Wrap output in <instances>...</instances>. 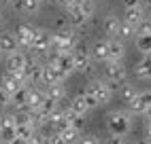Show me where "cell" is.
Wrapping results in <instances>:
<instances>
[{"instance_id":"obj_47","label":"cell","mask_w":151,"mask_h":144,"mask_svg":"<svg viewBox=\"0 0 151 144\" xmlns=\"http://www.w3.org/2000/svg\"><path fill=\"white\" fill-rule=\"evenodd\" d=\"M0 144H6V142H2V140H0Z\"/></svg>"},{"instance_id":"obj_38","label":"cell","mask_w":151,"mask_h":144,"mask_svg":"<svg viewBox=\"0 0 151 144\" xmlns=\"http://www.w3.org/2000/svg\"><path fill=\"white\" fill-rule=\"evenodd\" d=\"M81 144H100V140L96 136H83L81 138Z\"/></svg>"},{"instance_id":"obj_41","label":"cell","mask_w":151,"mask_h":144,"mask_svg":"<svg viewBox=\"0 0 151 144\" xmlns=\"http://www.w3.org/2000/svg\"><path fill=\"white\" fill-rule=\"evenodd\" d=\"M11 144H30V140H24V138H19V136H17Z\"/></svg>"},{"instance_id":"obj_25","label":"cell","mask_w":151,"mask_h":144,"mask_svg":"<svg viewBox=\"0 0 151 144\" xmlns=\"http://www.w3.org/2000/svg\"><path fill=\"white\" fill-rule=\"evenodd\" d=\"M134 45H136V49H138L143 55H149V53H151V34L134 36Z\"/></svg>"},{"instance_id":"obj_15","label":"cell","mask_w":151,"mask_h":144,"mask_svg":"<svg viewBox=\"0 0 151 144\" xmlns=\"http://www.w3.org/2000/svg\"><path fill=\"white\" fill-rule=\"evenodd\" d=\"M122 21L130 24L132 28H138L140 24L145 21V9L143 6H138V9H126V15H124Z\"/></svg>"},{"instance_id":"obj_2","label":"cell","mask_w":151,"mask_h":144,"mask_svg":"<svg viewBox=\"0 0 151 144\" xmlns=\"http://www.w3.org/2000/svg\"><path fill=\"white\" fill-rule=\"evenodd\" d=\"M102 74H104V81H106V85L111 89H119V85L126 83L128 70H126V66L122 61H106Z\"/></svg>"},{"instance_id":"obj_16","label":"cell","mask_w":151,"mask_h":144,"mask_svg":"<svg viewBox=\"0 0 151 144\" xmlns=\"http://www.w3.org/2000/svg\"><path fill=\"white\" fill-rule=\"evenodd\" d=\"M13 9L17 11H22L26 15H34L38 13V9H41V0H13Z\"/></svg>"},{"instance_id":"obj_9","label":"cell","mask_w":151,"mask_h":144,"mask_svg":"<svg viewBox=\"0 0 151 144\" xmlns=\"http://www.w3.org/2000/svg\"><path fill=\"white\" fill-rule=\"evenodd\" d=\"M28 59L30 57L26 53H22V51H17L13 55H6V72L9 74H22L26 64H28Z\"/></svg>"},{"instance_id":"obj_1","label":"cell","mask_w":151,"mask_h":144,"mask_svg":"<svg viewBox=\"0 0 151 144\" xmlns=\"http://www.w3.org/2000/svg\"><path fill=\"white\" fill-rule=\"evenodd\" d=\"M106 127L113 136H126L132 127V112L130 110H113L106 115Z\"/></svg>"},{"instance_id":"obj_39","label":"cell","mask_w":151,"mask_h":144,"mask_svg":"<svg viewBox=\"0 0 151 144\" xmlns=\"http://www.w3.org/2000/svg\"><path fill=\"white\" fill-rule=\"evenodd\" d=\"M55 2H58L60 6H64V9H70V6L77 2V0H55Z\"/></svg>"},{"instance_id":"obj_23","label":"cell","mask_w":151,"mask_h":144,"mask_svg":"<svg viewBox=\"0 0 151 144\" xmlns=\"http://www.w3.org/2000/svg\"><path fill=\"white\" fill-rule=\"evenodd\" d=\"M70 108H73L77 115H83L85 117V112L89 110V106H87V100H85V93H79V96H75L73 98V102H70Z\"/></svg>"},{"instance_id":"obj_37","label":"cell","mask_w":151,"mask_h":144,"mask_svg":"<svg viewBox=\"0 0 151 144\" xmlns=\"http://www.w3.org/2000/svg\"><path fill=\"white\" fill-rule=\"evenodd\" d=\"M124 4H126V9H138V6H143V0H124Z\"/></svg>"},{"instance_id":"obj_13","label":"cell","mask_w":151,"mask_h":144,"mask_svg":"<svg viewBox=\"0 0 151 144\" xmlns=\"http://www.w3.org/2000/svg\"><path fill=\"white\" fill-rule=\"evenodd\" d=\"M0 51H2V55L17 53V51H19V43H17L15 34H11V32H2V34H0Z\"/></svg>"},{"instance_id":"obj_6","label":"cell","mask_w":151,"mask_h":144,"mask_svg":"<svg viewBox=\"0 0 151 144\" xmlns=\"http://www.w3.org/2000/svg\"><path fill=\"white\" fill-rule=\"evenodd\" d=\"M49 49H51V34L43 28H36V34H34L30 51L32 53H49Z\"/></svg>"},{"instance_id":"obj_28","label":"cell","mask_w":151,"mask_h":144,"mask_svg":"<svg viewBox=\"0 0 151 144\" xmlns=\"http://www.w3.org/2000/svg\"><path fill=\"white\" fill-rule=\"evenodd\" d=\"M60 136L66 140V144H73V142H79V140H81V131L75 129V127H66L64 131H60Z\"/></svg>"},{"instance_id":"obj_7","label":"cell","mask_w":151,"mask_h":144,"mask_svg":"<svg viewBox=\"0 0 151 144\" xmlns=\"http://www.w3.org/2000/svg\"><path fill=\"white\" fill-rule=\"evenodd\" d=\"M22 87H26V81H24V74H6L0 78V89L6 91L9 96H13L15 91H19Z\"/></svg>"},{"instance_id":"obj_14","label":"cell","mask_w":151,"mask_h":144,"mask_svg":"<svg viewBox=\"0 0 151 144\" xmlns=\"http://www.w3.org/2000/svg\"><path fill=\"white\" fill-rule=\"evenodd\" d=\"M109 43V61H122L126 55V47L119 38H106Z\"/></svg>"},{"instance_id":"obj_43","label":"cell","mask_w":151,"mask_h":144,"mask_svg":"<svg viewBox=\"0 0 151 144\" xmlns=\"http://www.w3.org/2000/svg\"><path fill=\"white\" fill-rule=\"evenodd\" d=\"M0 4H13V0H0Z\"/></svg>"},{"instance_id":"obj_24","label":"cell","mask_w":151,"mask_h":144,"mask_svg":"<svg viewBox=\"0 0 151 144\" xmlns=\"http://www.w3.org/2000/svg\"><path fill=\"white\" fill-rule=\"evenodd\" d=\"M87 19H89V17H85V15H83V13H81V11H79V9L75 6V4H73V6L68 9V21L73 24L75 28H79V26H83V24L87 21Z\"/></svg>"},{"instance_id":"obj_31","label":"cell","mask_w":151,"mask_h":144,"mask_svg":"<svg viewBox=\"0 0 151 144\" xmlns=\"http://www.w3.org/2000/svg\"><path fill=\"white\" fill-rule=\"evenodd\" d=\"M49 136L51 133H45V131H36L32 138H30V144H49Z\"/></svg>"},{"instance_id":"obj_11","label":"cell","mask_w":151,"mask_h":144,"mask_svg":"<svg viewBox=\"0 0 151 144\" xmlns=\"http://www.w3.org/2000/svg\"><path fill=\"white\" fill-rule=\"evenodd\" d=\"M66 76L55 68V64H51V61H47V64H43V85H62V81Z\"/></svg>"},{"instance_id":"obj_32","label":"cell","mask_w":151,"mask_h":144,"mask_svg":"<svg viewBox=\"0 0 151 144\" xmlns=\"http://www.w3.org/2000/svg\"><path fill=\"white\" fill-rule=\"evenodd\" d=\"M9 106H11V96H9L6 91L0 89V112H4Z\"/></svg>"},{"instance_id":"obj_40","label":"cell","mask_w":151,"mask_h":144,"mask_svg":"<svg viewBox=\"0 0 151 144\" xmlns=\"http://www.w3.org/2000/svg\"><path fill=\"white\" fill-rule=\"evenodd\" d=\"M145 138H147V144H151V121H147V133H145Z\"/></svg>"},{"instance_id":"obj_33","label":"cell","mask_w":151,"mask_h":144,"mask_svg":"<svg viewBox=\"0 0 151 144\" xmlns=\"http://www.w3.org/2000/svg\"><path fill=\"white\" fill-rule=\"evenodd\" d=\"M145 34H151V19H145V21L136 28V36H145Z\"/></svg>"},{"instance_id":"obj_45","label":"cell","mask_w":151,"mask_h":144,"mask_svg":"<svg viewBox=\"0 0 151 144\" xmlns=\"http://www.w3.org/2000/svg\"><path fill=\"white\" fill-rule=\"evenodd\" d=\"M0 24H2V9H0Z\"/></svg>"},{"instance_id":"obj_18","label":"cell","mask_w":151,"mask_h":144,"mask_svg":"<svg viewBox=\"0 0 151 144\" xmlns=\"http://www.w3.org/2000/svg\"><path fill=\"white\" fill-rule=\"evenodd\" d=\"M134 76L136 78H151V53L143 55V59L134 66Z\"/></svg>"},{"instance_id":"obj_35","label":"cell","mask_w":151,"mask_h":144,"mask_svg":"<svg viewBox=\"0 0 151 144\" xmlns=\"http://www.w3.org/2000/svg\"><path fill=\"white\" fill-rule=\"evenodd\" d=\"M49 144H66V140H64L62 136H60L58 131H53L51 136H49Z\"/></svg>"},{"instance_id":"obj_4","label":"cell","mask_w":151,"mask_h":144,"mask_svg":"<svg viewBox=\"0 0 151 144\" xmlns=\"http://www.w3.org/2000/svg\"><path fill=\"white\" fill-rule=\"evenodd\" d=\"M87 96H92L98 100V104H109L111 98H113V89L106 85V81H92L85 89Z\"/></svg>"},{"instance_id":"obj_8","label":"cell","mask_w":151,"mask_h":144,"mask_svg":"<svg viewBox=\"0 0 151 144\" xmlns=\"http://www.w3.org/2000/svg\"><path fill=\"white\" fill-rule=\"evenodd\" d=\"M132 115H145V112L151 108V89L138 91V96L134 98V102L128 106Z\"/></svg>"},{"instance_id":"obj_27","label":"cell","mask_w":151,"mask_h":144,"mask_svg":"<svg viewBox=\"0 0 151 144\" xmlns=\"http://www.w3.org/2000/svg\"><path fill=\"white\" fill-rule=\"evenodd\" d=\"M75 6H77V9H79V11H81L85 17H92V15H94V11H96V2H94V0H77Z\"/></svg>"},{"instance_id":"obj_30","label":"cell","mask_w":151,"mask_h":144,"mask_svg":"<svg viewBox=\"0 0 151 144\" xmlns=\"http://www.w3.org/2000/svg\"><path fill=\"white\" fill-rule=\"evenodd\" d=\"M58 108H60V104H58V102L49 100V98H45V100H43V104H41V108H38V110H41L45 117H49V115H53V112H55Z\"/></svg>"},{"instance_id":"obj_22","label":"cell","mask_w":151,"mask_h":144,"mask_svg":"<svg viewBox=\"0 0 151 144\" xmlns=\"http://www.w3.org/2000/svg\"><path fill=\"white\" fill-rule=\"evenodd\" d=\"M45 100V91L43 89H36V87H30V96H28V106L30 110H38Z\"/></svg>"},{"instance_id":"obj_36","label":"cell","mask_w":151,"mask_h":144,"mask_svg":"<svg viewBox=\"0 0 151 144\" xmlns=\"http://www.w3.org/2000/svg\"><path fill=\"white\" fill-rule=\"evenodd\" d=\"M106 144H126V140H124V136H113V133H111Z\"/></svg>"},{"instance_id":"obj_34","label":"cell","mask_w":151,"mask_h":144,"mask_svg":"<svg viewBox=\"0 0 151 144\" xmlns=\"http://www.w3.org/2000/svg\"><path fill=\"white\" fill-rule=\"evenodd\" d=\"M83 123H85V117H83V115H75V119L70 121V127H75V129H79V131H81Z\"/></svg>"},{"instance_id":"obj_21","label":"cell","mask_w":151,"mask_h":144,"mask_svg":"<svg viewBox=\"0 0 151 144\" xmlns=\"http://www.w3.org/2000/svg\"><path fill=\"white\" fill-rule=\"evenodd\" d=\"M92 57L104 61V64L109 61V43H106V40H98V43H94V47H92Z\"/></svg>"},{"instance_id":"obj_3","label":"cell","mask_w":151,"mask_h":144,"mask_svg":"<svg viewBox=\"0 0 151 144\" xmlns=\"http://www.w3.org/2000/svg\"><path fill=\"white\" fill-rule=\"evenodd\" d=\"M49 61L55 64V68L62 72L64 76L73 74V72L77 70L75 68V53H73V51H64V53H49Z\"/></svg>"},{"instance_id":"obj_5","label":"cell","mask_w":151,"mask_h":144,"mask_svg":"<svg viewBox=\"0 0 151 144\" xmlns=\"http://www.w3.org/2000/svg\"><path fill=\"white\" fill-rule=\"evenodd\" d=\"M17 138V123H15V115H4L0 117V140L11 144Z\"/></svg>"},{"instance_id":"obj_17","label":"cell","mask_w":151,"mask_h":144,"mask_svg":"<svg viewBox=\"0 0 151 144\" xmlns=\"http://www.w3.org/2000/svg\"><path fill=\"white\" fill-rule=\"evenodd\" d=\"M117 96H119V100L124 102V104H132L134 102V98L138 96V89L132 85V83H122L119 85V89H117Z\"/></svg>"},{"instance_id":"obj_12","label":"cell","mask_w":151,"mask_h":144,"mask_svg":"<svg viewBox=\"0 0 151 144\" xmlns=\"http://www.w3.org/2000/svg\"><path fill=\"white\" fill-rule=\"evenodd\" d=\"M73 53H75V68L81 74H89L94 70V57L87 51H73Z\"/></svg>"},{"instance_id":"obj_42","label":"cell","mask_w":151,"mask_h":144,"mask_svg":"<svg viewBox=\"0 0 151 144\" xmlns=\"http://www.w3.org/2000/svg\"><path fill=\"white\" fill-rule=\"evenodd\" d=\"M143 9L145 11H151V0H143Z\"/></svg>"},{"instance_id":"obj_44","label":"cell","mask_w":151,"mask_h":144,"mask_svg":"<svg viewBox=\"0 0 151 144\" xmlns=\"http://www.w3.org/2000/svg\"><path fill=\"white\" fill-rule=\"evenodd\" d=\"M145 117H147V121H151V108H149V110L145 112Z\"/></svg>"},{"instance_id":"obj_10","label":"cell","mask_w":151,"mask_h":144,"mask_svg":"<svg viewBox=\"0 0 151 144\" xmlns=\"http://www.w3.org/2000/svg\"><path fill=\"white\" fill-rule=\"evenodd\" d=\"M34 34H36V28L28 26V24H19L15 28V38H17L19 47L30 49V47H32V40H34Z\"/></svg>"},{"instance_id":"obj_29","label":"cell","mask_w":151,"mask_h":144,"mask_svg":"<svg viewBox=\"0 0 151 144\" xmlns=\"http://www.w3.org/2000/svg\"><path fill=\"white\" fill-rule=\"evenodd\" d=\"M34 133H36V129L30 125V123H19V125H17V136H19V138L30 140V138L34 136Z\"/></svg>"},{"instance_id":"obj_46","label":"cell","mask_w":151,"mask_h":144,"mask_svg":"<svg viewBox=\"0 0 151 144\" xmlns=\"http://www.w3.org/2000/svg\"><path fill=\"white\" fill-rule=\"evenodd\" d=\"M0 59H2V51H0Z\"/></svg>"},{"instance_id":"obj_20","label":"cell","mask_w":151,"mask_h":144,"mask_svg":"<svg viewBox=\"0 0 151 144\" xmlns=\"http://www.w3.org/2000/svg\"><path fill=\"white\" fill-rule=\"evenodd\" d=\"M43 91H45V98L58 102V104L66 98V89H64V85H47Z\"/></svg>"},{"instance_id":"obj_26","label":"cell","mask_w":151,"mask_h":144,"mask_svg":"<svg viewBox=\"0 0 151 144\" xmlns=\"http://www.w3.org/2000/svg\"><path fill=\"white\" fill-rule=\"evenodd\" d=\"M136 36V28H132L130 24H126V21H122V26H119V30H117V36L115 38H119L124 43V40H128V38H134Z\"/></svg>"},{"instance_id":"obj_19","label":"cell","mask_w":151,"mask_h":144,"mask_svg":"<svg viewBox=\"0 0 151 144\" xmlns=\"http://www.w3.org/2000/svg\"><path fill=\"white\" fill-rule=\"evenodd\" d=\"M119 26H122V19H119L117 15H106L104 21H102V28H104V32L109 34V38H115L117 36Z\"/></svg>"}]
</instances>
